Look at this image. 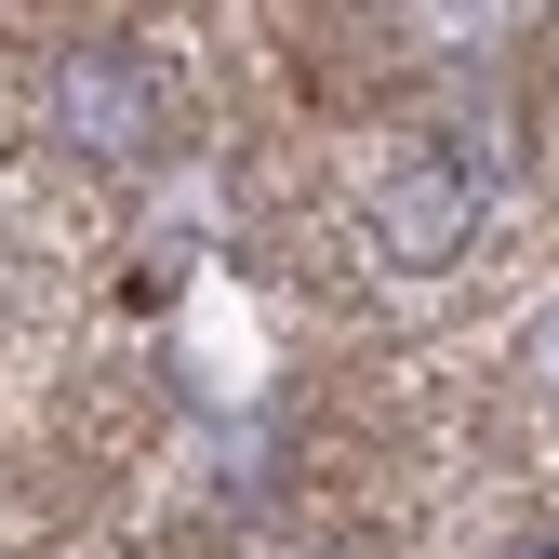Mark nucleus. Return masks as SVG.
<instances>
[{
  "label": "nucleus",
  "mask_w": 559,
  "mask_h": 559,
  "mask_svg": "<svg viewBox=\"0 0 559 559\" xmlns=\"http://www.w3.org/2000/svg\"><path fill=\"white\" fill-rule=\"evenodd\" d=\"M40 120H53L81 160H147V147H160V81H147L133 40H67V53L40 67Z\"/></svg>",
  "instance_id": "nucleus-1"
},
{
  "label": "nucleus",
  "mask_w": 559,
  "mask_h": 559,
  "mask_svg": "<svg viewBox=\"0 0 559 559\" xmlns=\"http://www.w3.org/2000/svg\"><path fill=\"white\" fill-rule=\"evenodd\" d=\"M466 227H479L466 160H400V174H373V240H386V266H453Z\"/></svg>",
  "instance_id": "nucleus-2"
},
{
  "label": "nucleus",
  "mask_w": 559,
  "mask_h": 559,
  "mask_svg": "<svg viewBox=\"0 0 559 559\" xmlns=\"http://www.w3.org/2000/svg\"><path fill=\"white\" fill-rule=\"evenodd\" d=\"M520 559H559V546H520Z\"/></svg>",
  "instance_id": "nucleus-3"
}]
</instances>
